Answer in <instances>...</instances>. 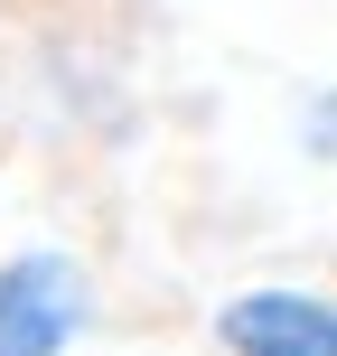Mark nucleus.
Wrapping results in <instances>:
<instances>
[{"instance_id": "f03ea898", "label": "nucleus", "mask_w": 337, "mask_h": 356, "mask_svg": "<svg viewBox=\"0 0 337 356\" xmlns=\"http://www.w3.org/2000/svg\"><path fill=\"white\" fill-rule=\"evenodd\" d=\"M215 347L225 356H337V300L290 291V282L234 291V300H215Z\"/></svg>"}, {"instance_id": "f257e3e1", "label": "nucleus", "mask_w": 337, "mask_h": 356, "mask_svg": "<svg viewBox=\"0 0 337 356\" xmlns=\"http://www.w3.org/2000/svg\"><path fill=\"white\" fill-rule=\"evenodd\" d=\"M94 328V272L66 244H28L0 263V356H66Z\"/></svg>"}, {"instance_id": "7ed1b4c3", "label": "nucleus", "mask_w": 337, "mask_h": 356, "mask_svg": "<svg viewBox=\"0 0 337 356\" xmlns=\"http://www.w3.org/2000/svg\"><path fill=\"white\" fill-rule=\"evenodd\" d=\"M300 150H309V160H337V85H309L300 94Z\"/></svg>"}]
</instances>
